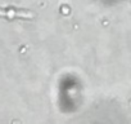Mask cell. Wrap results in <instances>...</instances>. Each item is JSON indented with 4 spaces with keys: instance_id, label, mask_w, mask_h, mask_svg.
I'll use <instances>...</instances> for the list:
<instances>
[{
    "instance_id": "6da1fadb",
    "label": "cell",
    "mask_w": 131,
    "mask_h": 124,
    "mask_svg": "<svg viewBox=\"0 0 131 124\" xmlns=\"http://www.w3.org/2000/svg\"><path fill=\"white\" fill-rule=\"evenodd\" d=\"M0 16L5 18H32V14L23 11H0Z\"/></svg>"
}]
</instances>
